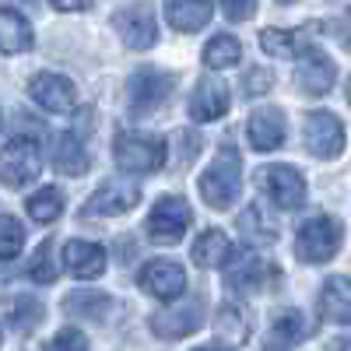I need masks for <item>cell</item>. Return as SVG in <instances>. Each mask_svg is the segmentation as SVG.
<instances>
[{
    "mask_svg": "<svg viewBox=\"0 0 351 351\" xmlns=\"http://www.w3.org/2000/svg\"><path fill=\"white\" fill-rule=\"evenodd\" d=\"M221 11L228 21H246L256 11V0H221Z\"/></svg>",
    "mask_w": 351,
    "mask_h": 351,
    "instance_id": "obj_35",
    "label": "cell"
},
{
    "mask_svg": "<svg viewBox=\"0 0 351 351\" xmlns=\"http://www.w3.org/2000/svg\"><path fill=\"white\" fill-rule=\"evenodd\" d=\"M172 92V77L155 71V67H141L130 74V88H127V99H130V109L137 116H148L152 109H158Z\"/></svg>",
    "mask_w": 351,
    "mask_h": 351,
    "instance_id": "obj_8",
    "label": "cell"
},
{
    "mask_svg": "<svg viewBox=\"0 0 351 351\" xmlns=\"http://www.w3.org/2000/svg\"><path fill=\"white\" fill-rule=\"evenodd\" d=\"M243 313L246 309H239V306H221V313H218V334H221V341L239 344L250 334V319Z\"/></svg>",
    "mask_w": 351,
    "mask_h": 351,
    "instance_id": "obj_29",
    "label": "cell"
},
{
    "mask_svg": "<svg viewBox=\"0 0 351 351\" xmlns=\"http://www.w3.org/2000/svg\"><path fill=\"white\" fill-rule=\"evenodd\" d=\"M215 4L211 0H165V21L176 32H200L204 25L211 21Z\"/></svg>",
    "mask_w": 351,
    "mask_h": 351,
    "instance_id": "obj_18",
    "label": "cell"
},
{
    "mask_svg": "<svg viewBox=\"0 0 351 351\" xmlns=\"http://www.w3.org/2000/svg\"><path fill=\"white\" fill-rule=\"evenodd\" d=\"M334 77H337V67H334L330 56H324L319 49H306V53H302L299 71H295V84L302 88L309 99L327 95L330 88H334Z\"/></svg>",
    "mask_w": 351,
    "mask_h": 351,
    "instance_id": "obj_13",
    "label": "cell"
},
{
    "mask_svg": "<svg viewBox=\"0 0 351 351\" xmlns=\"http://www.w3.org/2000/svg\"><path fill=\"white\" fill-rule=\"evenodd\" d=\"M193 263L197 267H221V260L228 256V239H225V232L218 228H208V232H200L193 250H190Z\"/></svg>",
    "mask_w": 351,
    "mask_h": 351,
    "instance_id": "obj_24",
    "label": "cell"
},
{
    "mask_svg": "<svg viewBox=\"0 0 351 351\" xmlns=\"http://www.w3.org/2000/svg\"><path fill=\"white\" fill-rule=\"evenodd\" d=\"M302 137L316 158H337L344 152V123L334 112H309L302 123Z\"/></svg>",
    "mask_w": 351,
    "mask_h": 351,
    "instance_id": "obj_7",
    "label": "cell"
},
{
    "mask_svg": "<svg viewBox=\"0 0 351 351\" xmlns=\"http://www.w3.org/2000/svg\"><path fill=\"white\" fill-rule=\"evenodd\" d=\"M193 225V211H190V204L183 197H158V204L152 208L148 215V236L158 243V246H176L183 236H186V228Z\"/></svg>",
    "mask_w": 351,
    "mask_h": 351,
    "instance_id": "obj_5",
    "label": "cell"
},
{
    "mask_svg": "<svg viewBox=\"0 0 351 351\" xmlns=\"http://www.w3.org/2000/svg\"><path fill=\"white\" fill-rule=\"evenodd\" d=\"M232 99H228V88L218 77H200L193 95H190V116L197 123H215L228 112Z\"/></svg>",
    "mask_w": 351,
    "mask_h": 351,
    "instance_id": "obj_14",
    "label": "cell"
},
{
    "mask_svg": "<svg viewBox=\"0 0 351 351\" xmlns=\"http://www.w3.org/2000/svg\"><path fill=\"white\" fill-rule=\"evenodd\" d=\"M112 28L120 32V39L130 49H152L158 39V21H155V11L148 4H130L123 11H116Z\"/></svg>",
    "mask_w": 351,
    "mask_h": 351,
    "instance_id": "obj_9",
    "label": "cell"
},
{
    "mask_svg": "<svg viewBox=\"0 0 351 351\" xmlns=\"http://www.w3.org/2000/svg\"><path fill=\"white\" fill-rule=\"evenodd\" d=\"M25 208H28V215H32L36 221L49 225V221H56L64 215V193L56 186H43V190H36L32 197L25 200Z\"/></svg>",
    "mask_w": 351,
    "mask_h": 351,
    "instance_id": "obj_26",
    "label": "cell"
},
{
    "mask_svg": "<svg viewBox=\"0 0 351 351\" xmlns=\"http://www.w3.org/2000/svg\"><path fill=\"white\" fill-rule=\"evenodd\" d=\"M53 165L60 169L64 176H84L92 158H88V148L77 134H64L60 144H56V155H53Z\"/></svg>",
    "mask_w": 351,
    "mask_h": 351,
    "instance_id": "obj_23",
    "label": "cell"
},
{
    "mask_svg": "<svg viewBox=\"0 0 351 351\" xmlns=\"http://www.w3.org/2000/svg\"><path fill=\"white\" fill-rule=\"evenodd\" d=\"M11 324H14V330H21V334H28V330H36V327L43 324V306H39L36 299H28V295H21V299L14 302V313H11Z\"/></svg>",
    "mask_w": 351,
    "mask_h": 351,
    "instance_id": "obj_32",
    "label": "cell"
},
{
    "mask_svg": "<svg viewBox=\"0 0 351 351\" xmlns=\"http://www.w3.org/2000/svg\"><path fill=\"white\" fill-rule=\"evenodd\" d=\"M197 351H225V348H215V344H211V348H197Z\"/></svg>",
    "mask_w": 351,
    "mask_h": 351,
    "instance_id": "obj_38",
    "label": "cell"
},
{
    "mask_svg": "<svg viewBox=\"0 0 351 351\" xmlns=\"http://www.w3.org/2000/svg\"><path fill=\"white\" fill-rule=\"evenodd\" d=\"M25 246V228L18 218L0 215V260H14Z\"/></svg>",
    "mask_w": 351,
    "mask_h": 351,
    "instance_id": "obj_30",
    "label": "cell"
},
{
    "mask_svg": "<svg viewBox=\"0 0 351 351\" xmlns=\"http://www.w3.org/2000/svg\"><path fill=\"white\" fill-rule=\"evenodd\" d=\"M0 123H4V116H0Z\"/></svg>",
    "mask_w": 351,
    "mask_h": 351,
    "instance_id": "obj_40",
    "label": "cell"
},
{
    "mask_svg": "<svg viewBox=\"0 0 351 351\" xmlns=\"http://www.w3.org/2000/svg\"><path fill=\"white\" fill-rule=\"evenodd\" d=\"M260 46H263V53L278 56V60H291V56L302 53V39L295 32H285V28H263Z\"/></svg>",
    "mask_w": 351,
    "mask_h": 351,
    "instance_id": "obj_27",
    "label": "cell"
},
{
    "mask_svg": "<svg viewBox=\"0 0 351 351\" xmlns=\"http://www.w3.org/2000/svg\"><path fill=\"white\" fill-rule=\"evenodd\" d=\"M137 200H141V186L123 180V176H116V180L102 183L95 190V197L88 200V215H102V218H112V215H127L137 208Z\"/></svg>",
    "mask_w": 351,
    "mask_h": 351,
    "instance_id": "obj_12",
    "label": "cell"
},
{
    "mask_svg": "<svg viewBox=\"0 0 351 351\" xmlns=\"http://www.w3.org/2000/svg\"><path fill=\"white\" fill-rule=\"evenodd\" d=\"M56 11H88L92 8V0H49Z\"/></svg>",
    "mask_w": 351,
    "mask_h": 351,
    "instance_id": "obj_37",
    "label": "cell"
},
{
    "mask_svg": "<svg viewBox=\"0 0 351 351\" xmlns=\"http://www.w3.org/2000/svg\"><path fill=\"white\" fill-rule=\"evenodd\" d=\"M28 278L39 281V285L56 281V263H53V250H49V243H43V246L36 250V256L28 260Z\"/></svg>",
    "mask_w": 351,
    "mask_h": 351,
    "instance_id": "obj_33",
    "label": "cell"
},
{
    "mask_svg": "<svg viewBox=\"0 0 351 351\" xmlns=\"http://www.w3.org/2000/svg\"><path fill=\"white\" fill-rule=\"evenodd\" d=\"M112 158L123 172H158L169 158V144L155 134H116Z\"/></svg>",
    "mask_w": 351,
    "mask_h": 351,
    "instance_id": "obj_3",
    "label": "cell"
},
{
    "mask_svg": "<svg viewBox=\"0 0 351 351\" xmlns=\"http://www.w3.org/2000/svg\"><path fill=\"white\" fill-rule=\"evenodd\" d=\"M278 4H291V0H278Z\"/></svg>",
    "mask_w": 351,
    "mask_h": 351,
    "instance_id": "obj_39",
    "label": "cell"
},
{
    "mask_svg": "<svg viewBox=\"0 0 351 351\" xmlns=\"http://www.w3.org/2000/svg\"><path fill=\"white\" fill-rule=\"evenodd\" d=\"M239 232L250 246H263V243H274L278 239V225L267 211V204L263 200H253L250 208L239 215Z\"/></svg>",
    "mask_w": 351,
    "mask_h": 351,
    "instance_id": "obj_20",
    "label": "cell"
},
{
    "mask_svg": "<svg viewBox=\"0 0 351 351\" xmlns=\"http://www.w3.org/2000/svg\"><path fill=\"white\" fill-rule=\"evenodd\" d=\"M21 4H28V0H21Z\"/></svg>",
    "mask_w": 351,
    "mask_h": 351,
    "instance_id": "obj_41",
    "label": "cell"
},
{
    "mask_svg": "<svg viewBox=\"0 0 351 351\" xmlns=\"http://www.w3.org/2000/svg\"><path fill=\"white\" fill-rule=\"evenodd\" d=\"M239 186H243V162H239L236 148H221V155L211 162V169L200 176V197L208 200V208L228 211L232 200L239 197Z\"/></svg>",
    "mask_w": 351,
    "mask_h": 351,
    "instance_id": "obj_1",
    "label": "cell"
},
{
    "mask_svg": "<svg viewBox=\"0 0 351 351\" xmlns=\"http://www.w3.org/2000/svg\"><path fill=\"white\" fill-rule=\"evenodd\" d=\"M28 95L49 112H71L77 106L74 81L64 77V74H53V71H43V74H36L32 81H28Z\"/></svg>",
    "mask_w": 351,
    "mask_h": 351,
    "instance_id": "obj_11",
    "label": "cell"
},
{
    "mask_svg": "<svg viewBox=\"0 0 351 351\" xmlns=\"http://www.w3.org/2000/svg\"><path fill=\"white\" fill-rule=\"evenodd\" d=\"M39 172H43V152L36 137L18 134L0 148V183L4 186L21 190L32 180H39Z\"/></svg>",
    "mask_w": 351,
    "mask_h": 351,
    "instance_id": "obj_2",
    "label": "cell"
},
{
    "mask_svg": "<svg viewBox=\"0 0 351 351\" xmlns=\"http://www.w3.org/2000/svg\"><path fill=\"white\" fill-rule=\"evenodd\" d=\"M200 324H204V316H200V302L176 306V309H165V313H155V316H152V330H155L158 337H165V341L186 337V334H193Z\"/></svg>",
    "mask_w": 351,
    "mask_h": 351,
    "instance_id": "obj_17",
    "label": "cell"
},
{
    "mask_svg": "<svg viewBox=\"0 0 351 351\" xmlns=\"http://www.w3.org/2000/svg\"><path fill=\"white\" fill-rule=\"evenodd\" d=\"M46 351H88V337L77 327H64L60 334L46 344Z\"/></svg>",
    "mask_w": 351,
    "mask_h": 351,
    "instance_id": "obj_34",
    "label": "cell"
},
{
    "mask_svg": "<svg viewBox=\"0 0 351 351\" xmlns=\"http://www.w3.org/2000/svg\"><path fill=\"white\" fill-rule=\"evenodd\" d=\"M306 334H309V327H306V319H302L295 309H281V313L274 316V337H278V341L291 344V341H299V337H306Z\"/></svg>",
    "mask_w": 351,
    "mask_h": 351,
    "instance_id": "obj_31",
    "label": "cell"
},
{
    "mask_svg": "<svg viewBox=\"0 0 351 351\" xmlns=\"http://www.w3.org/2000/svg\"><path fill=\"white\" fill-rule=\"evenodd\" d=\"M109 306H112L109 295H102V291H88V288L84 291H74V295L64 299V309H71L77 316H88V319H102Z\"/></svg>",
    "mask_w": 351,
    "mask_h": 351,
    "instance_id": "obj_28",
    "label": "cell"
},
{
    "mask_svg": "<svg viewBox=\"0 0 351 351\" xmlns=\"http://www.w3.org/2000/svg\"><path fill=\"white\" fill-rule=\"evenodd\" d=\"M271 84H274V74L271 71H250L246 74V95H263Z\"/></svg>",
    "mask_w": 351,
    "mask_h": 351,
    "instance_id": "obj_36",
    "label": "cell"
},
{
    "mask_svg": "<svg viewBox=\"0 0 351 351\" xmlns=\"http://www.w3.org/2000/svg\"><path fill=\"white\" fill-rule=\"evenodd\" d=\"M285 134L288 127H285L281 109H256L246 123V137L256 152H278L285 144Z\"/></svg>",
    "mask_w": 351,
    "mask_h": 351,
    "instance_id": "obj_15",
    "label": "cell"
},
{
    "mask_svg": "<svg viewBox=\"0 0 351 351\" xmlns=\"http://www.w3.org/2000/svg\"><path fill=\"white\" fill-rule=\"evenodd\" d=\"M137 285L158 302H172L186 291V271L172 260H152L148 267L137 274Z\"/></svg>",
    "mask_w": 351,
    "mask_h": 351,
    "instance_id": "obj_10",
    "label": "cell"
},
{
    "mask_svg": "<svg viewBox=\"0 0 351 351\" xmlns=\"http://www.w3.org/2000/svg\"><path fill=\"white\" fill-rule=\"evenodd\" d=\"M64 267L77 281H92L106 271V250L99 243H88V239H71L64 246Z\"/></svg>",
    "mask_w": 351,
    "mask_h": 351,
    "instance_id": "obj_16",
    "label": "cell"
},
{
    "mask_svg": "<svg viewBox=\"0 0 351 351\" xmlns=\"http://www.w3.org/2000/svg\"><path fill=\"white\" fill-rule=\"evenodd\" d=\"M256 180H260L263 193L271 197V204H278V208H285V211H295V208L306 204V180H302L299 169L267 165V169H260Z\"/></svg>",
    "mask_w": 351,
    "mask_h": 351,
    "instance_id": "obj_6",
    "label": "cell"
},
{
    "mask_svg": "<svg viewBox=\"0 0 351 351\" xmlns=\"http://www.w3.org/2000/svg\"><path fill=\"white\" fill-rule=\"evenodd\" d=\"M221 267H225V281L232 288H256L263 281V274H267V263H263L253 250H239V253L228 250Z\"/></svg>",
    "mask_w": 351,
    "mask_h": 351,
    "instance_id": "obj_19",
    "label": "cell"
},
{
    "mask_svg": "<svg viewBox=\"0 0 351 351\" xmlns=\"http://www.w3.org/2000/svg\"><path fill=\"white\" fill-rule=\"evenodd\" d=\"M243 60V46L236 36H215L208 46H204V64L215 67V71H225V67H236Z\"/></svg>",
    "mask_w": 351,
    "mask_h": 351,
    "instance_id": "obj_25",
    "label": "cell"
},
{
    "mask_svg": "<svg viewBox=\"0 0 351 351\" xmlns=\"http://www.w3.org/2000/svg\"><path fill=\"white\" fill-rule=\"evenodd\" d=\"M341 250V221L337 218H309L299 225L295 232V253L306 260V263H324V260H334V253Z\"/></svg>",
    "mask_w": 351,
    "mask_h": 351,
    "instance_id": "obj_4",
    "label": "cell"
},
{
    "mask_svg": "<svg viewBox=\"0 0 351 351\" xmlns=\"http://www.w3.org/2000/svg\"><path fill=\"white\" fill-rule=\"evenodd\" d=\"M319 313H324V319H334V324H348L351 319V288H348L344 274L324 281V291H319Z\"/></svg>",
    "mask_w": 351,
    "mask_h": 351,
    "instance_id": "obj_22",
    "label": "cell"
},
{
    "mask_svg": "<svg viewBox=\"0 0 351 351\" xmlns=\"http://www.w3.org/2000/svg\"><path fill=\"white\" fill-rule=\"evenodd\" d=\"M32 25H28L18 11L11 8H0V53H25V49H32Z\"/></svg>",
    "mask_w": 351,
    "mask_h": 351,
    "instance_id": "obj_21",
    "label": "cell"
}]
</instances>
